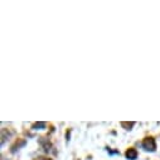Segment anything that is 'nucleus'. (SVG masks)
<instances>
[{
	"mask_svg": "<svg viewBox=\"0 0 160 160\" xmlns=\"http://www.w3.org/2000/svg\"><path fill=\"white\" fill-rule=\"evenodd\" d=\"M38 160H51V159H44V158H39Z\"/></svg>",
	"mask_w": 160,
	"mask_h": 160,
	"instance_id": "obj_6",
	"label": "nucleus"
},
{
	"mask_svg": "<svg viewBox=\"0 0 160 160\" xmlns=\"http://www.w3.org/2000/svg\"><path fill=\"white\" fill-rule=\"evenodd\" d=\"M125 156H126V159H129V160H135V159H138V151H136V149L130 148V149L125 152Z\"/></svg>",
	"mask_w": 160,
	"mask_h": 160,
	"instance_id": "obj_3",
	"label": "nucleus"
},
{
	"mask_svg": "<svg viewBox=\"0 0 160 160\" xmlns=\"http://www.w3.org/2000/svg\"><path fill=\"white\" fill-rule=\"evenodd\" d=\"M25 144H27V141H25V140H23V139H18V140L15 141V144L12 146L10 151H12V152H15V151H17V150H19L20 148H23Z\"/></svg>",
	"mask_w": 160,
	"mask_h": 160,
	"instance_id": "obj_2",
	"label": "nucleus"
},
{
	"mask_svg": "<svg viewBox=\"0 0 160 160\" xmlns=\"http://www.w3.org/2000/svg\"><path fill=\"white\" fill-rule=\"evenodd\" d=\"M46 122H43V121H39V122H35V124H33V126H32V129L33 130H44L46 129Z\"/></svg>",
	"mask_w": 160,
	"mask_h": 160,
	"instance_id": "obj_4",
	"label": "nucleus"
},
{
	"mask_svg": "<svg viewBox=\"0 0 160 160\" xmlns=\"http://www.w3.org/2000/svg\"><path fill=\"white\" fill-rule=\"evenodd\" d=\"M121 126H122L125 130H131V129L135 126V122H134V121H131V122H125V121H122V122H121Z\"/></svg>",
	"mask_w": 160,
	"mask_h": 160,
	"instance_id": "obj_5",
	"label": "nucleus"
},
{
	"mask_svg": "<svg viewBox=\"0 0 160 160\" xmlns=\"http://www.w3.org/2000/svg\"><path fill=\"white\" fill-rule=\"evenodd\" d=\"M142 149H145L146 151H155L156 150V142H155V139L154 138H146L144 141H142Z\"/></svg>",
	"mask_w": 160,
	"mask_h": 160,
	"instance_id": "obj_1",
	"label": "nucleus"
}]
</instances>
